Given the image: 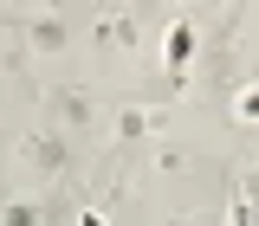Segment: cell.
I'll return each mask as SVG.
<instances>
[{"instance_id": "7a4b0ae2", "label": "cell", "mask_w": 259, "mask_h": 226, "mask_svg": "<svg viewBox=\"0 0 259 226\" xmlns=\"http://www.w3.org/2000/svg\"><path fill=\"white\" fill-rule=\"evenodd\" d=\"M246 117H259V97H246Z\"/></svg>"}, {"instance_id": "3957f363", "label": "cell", "mask_w": 259, "mask_h": 226, "mask_svg": "<svg viewBox=\"0 0 259 226\" xmlns=\"http://www.w3.org/2000/svg\"><path fill=\"white\" fill-rule=\"evenodd\" d=\"M84 226H104V220H97V213H84Z\"/></svg>"}, {"instance_id": "6da1fadb", "label": "cell", "mask_w": 259, "mask_h": 226, "mask_svg": "<svg viewBox=\"0 0 259 226\" xmlns=\"http://www.w3.org/2000/svg\"><path fill=\"white\" fill-rule=\"evenodd\" d=\"M188 52H194V26H175V32H168V59H175V71L188 65Z\"/></svg>"}]
</instances>
